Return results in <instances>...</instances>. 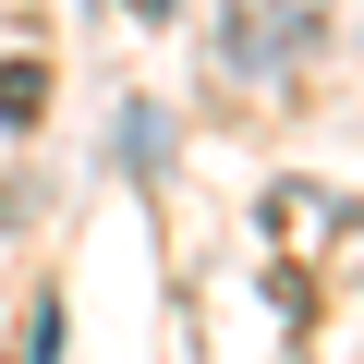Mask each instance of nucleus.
Listing matches in <instances>:
<instances>
[{
	"label": "nucleus",
	"instance_id": "f257e3e1",
	"mask_svg": "<svg viewBox=\"0 0 364 364\" xmlns=\"http://www.w3.org/2000/svg\"><path fill=\"white\" fill-rule=\"evenodd\" d=\"M37 109H49V73L13 61V73H0V122H37Z\"/></svg>",
	"mask_w": 364,
	"mask_h": 364
}]
</instances>
